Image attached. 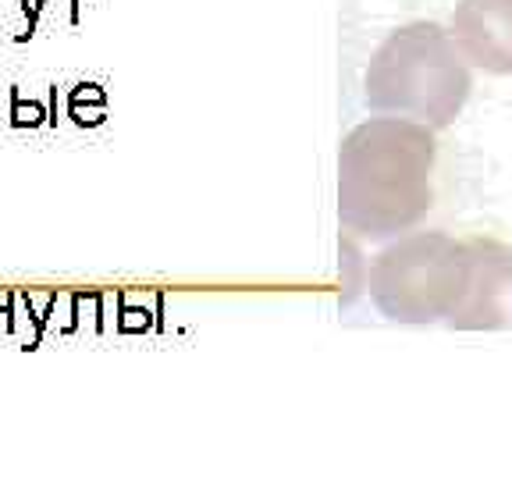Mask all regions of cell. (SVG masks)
Listing matches in <instances>:
<instances>
[{"instance_id":"obj_1","label":"cell","mask_w":512,"mask_h":480,"mask_svg":"<svg viewBox=\"0 0 512 480\" xmlns=\"http://www.w3.org/2000/svg\"><path fill=\"white\" fill-rule=\"evenodd\" d=\"M434 128L409 118H370L338 153V217L356 239L409 232L434 203Z\"/></svg>"},{"instance_id":"obj_2","label":"cell","mask_w":512,"mask_h":480,"mask_svg":"<svg viewBox=\"0 0 512 480\" xmlns=\"http://www.w3.org/2000/svg\"><path fill=\"white\" fill-rule=\"evenodd\" d=\"M470 96V64L438 22H409L388 32L363 79L370 111L448 128Z\"/></svg>"},{"instance_id":"obj_3","label":"cell","mask_w":512,"mask_h":480,"mask_svg":"<svg viewBox=\"0 0 512 480\" xmlns=\"http://www.w3.org/2000/svg\"><path fill=\"white\" fill-rule=\"evenodd\" d=\"M470 242L445 232H409L374 256L367 288L395 324H438L456 313L470 288Z\"/></svg>"},{"instance_id":"obj_4","label":"cell","mask_w":512,"mask_h":480,"mask_svg":"<svg viewBox=\"0 0 512 480\" xmlns=\"http://www.w3.org/2000/svg\"><path fill=\"white\" fill-rule=\"evenodd\" d=\"M470 256V288L445 324L459 331L505 328L512 296V249L495 239H470Z\"/></svg>"},{"instance_id":"obj_5","label":"cell","mask_w":512,"mask_h":480,"mask_svg":"<svg viewBox=\"0 0 512 480\" xmlns=\"http://www.w3.org/2000/svg\"><path fill=\"white\" fill-rule=\"evenodd\" d=\"M448 36L466 64L488 75H512V0H459Z\"/></svg>"},{"instance_id":"obj_6","label":"cell","mask_w":512,"mask_h":480,"mask_svg":"<svg viewBox=\"0 0 512 480\" xmlns=\"http://www.w3.org/2000/svg\"><path fill=\"white\" fill-rule=\"evenodd\" d=\"M43 121H47V111H43L40 104H22V96H18V89H11V125L15 128H40Z\"/></svg>"}]
</instances>
